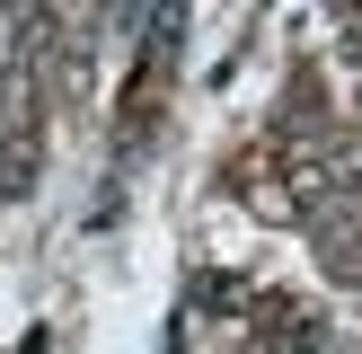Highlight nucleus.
Instances as JSON below:
<instances>
[{
  "instance_id": "obj_1",
  "label": "nucleus",
  "mask_w": 362,
  "mask_h": 354,
  "mask_svg": "<svg viewBox=\"0 0 362 354\" xmlns=\"http://www.w3.org/2000/svg\"><path fill=\"white\" fill-rule=\"evenodd\" d=\"M257 354H318V310H300V301H257Z\"/></svg>"
},
{
  "instance_id": "obj_2",
  "label": "nucleus",
  "mask_w": 362,
  "mask_h": 354,
  "mask_svg": "<svg viewBox=\"0 0 362 354\" xmlns=\"http://www.w3.org/2000/svg\"><path fill=\"white\" fill-rule=\"evenodd\" d=\"M310 222H318V257H327V275L336 283H362V212L354 204H318Z\"/></svg>"
},
{
  "instance_id": "obj_3",
  "label": "nucleus",
  "mask_w": 362,
  "mask_h": 354,
  "mask_svg": "<svg viewBox=\"0 0 362 354\" xmlns=\"http://www.w3.org/2000/svg\"><path fill=\"white\" fill-rule=\"evenodd\" d=\"M35 159H45L35 124H9V133H0V195H27L35 186Z\"/></svg>"
}]
</instances>
